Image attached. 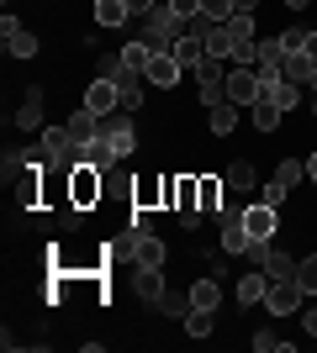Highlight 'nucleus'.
<instances>
[{
    "label": "nucleus",
    "mask_w": 317,
    "mask_h": 353,
    "mask_svg": "<svg viewBox=\"0 0 317 353\" xmlns=\"http://www.w3.org/2000/svg\"><path fill=\"white\" fill-rule=\"evenodd\" d=\"M254 353H280V338L275 332H254Z\"/></svg>",
    "instance_id": "40"
},
{
    "label": "nucleus",
    "mask_w": 317,
    "mask_h": 353,
    "mask_svg": "<svg viewBox=\"0 0 317 353\" xmlns=\"http://www.w3.org/2000/svg\"><path fill=\"white\" fill-rule=\"evenodd\" d=\"M222 32H227V43H233V48H238V43H259V37H254V16H249V11H233L222 21ZM227 59H233V53H227Z\"/></svg>",
    "instance_id": "16"
},
{
    "label": "nucleus",
    "mask_w": 317,
    "mask_h": 353,
    "mask_svg": "<svg viewBox=\"0 0 317 353\" xmlns=\"http://www.w3.org/2000/svg\"><path fill=\"white\" fill-rule=\"evenodd\" d=\"M201 11H206L211 21H227V16H233V0H201Z\"/></svg>",
    "instance_id": "37"
},
{
    "label": "nucleus",
    "mask_w": 317,
    "mask_h": 353,
    "mask_svg": "<svg viewBox=\"0 0 317 353\" xmlns=\"http://www.w3.org/2000/svg\"><path fill=\"white\" fill-rule=\"evenodd\" d=\"M286 185H280V179H270V185H265V195H259V201H265V206H280V201H286Z\"/></svg>",
    "instance_id": "38"
},
{
    "label": "nucleus",
    "mask_w": 317,
    "mask_h": 353,
    "mask_svg": "<svg viewBox=\"0 0 317 353\" xmlns=\"http://www.w3.org/2000/svg\"><path fill=\"white\" fill-rule=\"evenodd\" d=\"M16 127H21V132H37V127H43V85H27V95L16 105Z\"/></svg>",
    "instance_id": "10"
},
{
    "label": "nucleus",
    "mask_w": 317,
    "mask_h": 353,
    "mask_svg": "<svg viewBox=\"0 0 317 353\" xmlns=\"http://www.w3.org/2000/svg\"><path fill=\"white\" fill-rule=\"evenodd\" d=\"M286 6H291V11H307V0H286Z\"/></svg>",
    "instance_id": "47"
},
{
    "label": "nucleus",
    "mask_w": 317,
    "mask_h": 353,
    "mask_svg": "<svg viewBox=\"0 0 317 353\" xmlns=\"http://www.w3.org/2000/svg\"><path fill=\"white\" fill-rule=\"evenodd\" d=\"M259 269H265L270 280H296V259H291L286 248H275V243H265V259H259Z\"/></svg>",
    "instance_id": "11"
},
{
    "label": "nucleus",
    "mask_w": 317,
    "mask_h": 353,
    "mask_svg": "<svg viewBox=\"0 0 317 353\" xmlns=\"http://www.w3.org/2000/svg\"><path fill=\"white\" fill-rule=\"evenodd\" d=\"M79 163H85V169H111V163H117V148L106 143V137H90V143L79 148Z\"/></svg>",
    "instance_id": "13"
},
{
    "label": "nucleus",
    "mask_w": 317,
    "mask_h": 353,
    "mask_svg": "<svg viewBox=\"0 0 317 353\" xmlns=\"http://www.w3.org/2000/svg\"><path fill=\"white\" fill-rule=\"evenodd\" d=\"M270 101L280 105V111H296V105L307 101V90H302V85H291V79H280V85H270Z\"/></svg>",
    "instance_id": "23"
},
{
    "label": "nucleus",
    "mask_w": 317,
    "mask_h": 353,
    "mask_svg": "<svg viewBox=\"0 0 317 353\" xmlns=\"http://www.w3.org/2000/svg\"><path fill=\"white\" fill-rule=\"evenodd\" d=\"M307 59H317V27L307 32Z\"/></svg>",
    "instance_id": "44"
},
{
    "label": "nucleus",
    "mask_w": 317,
    "mask_h": 353,
    "mask_svg": "<svg viewBox=\"0 0 317 353\" xmlns=\"http://www.w3.org/2000/svg\"><path fill=\"white\" fill-rule=\"evenodd\" d=\"M243 211H249V206H217V221H222V227H233V221H243Z\"/></svg>",
    "instance_id": "41"
},
{
    "label": "nucleus",
    "mask_w": 317,
    "mask_h": 353,
    "mask_svg": "<svg viewBox=\"0 0 317 353\" xmlns=\"http://www.w3.org/2000/svg\"><path fill=\"white\" fill-rule=\"evenodd\" d=\"M180 69H185V63H180V59H175V53L164 48V53H153V59H148L143 79H148V85H180Z\"/></svg>",
    "instance_id": "9"
},
{
    "label": "nucleus",
    "mask_w": 317,
    "mask_h": 353,
    "mask_svg": "<svg viewBox=\"0 0 317 353\" xmlns=\"http://www.w3.org/2000/svg\"><path fill=\"white\" fill-rule=\"evenodd\" d=\"M265 290H270V274H265V269L243 274V280H238V306H259V301H265Z\"/></svg>",
    "instance_id": "18"
},
{
    "label": "nucleus",
    "mask_w": 317,
    "mask_h": 353,
    "mask_svg": "<svg viewBox=\"0 0 317 353\" xmlns=\"http://www.w3.org/2000/svg\"><path fill=\"white\" fill-rule=\"evenodd\" d=\"M280 48L286 53H307V27H286L280 32Z\"/></svg>",
    "instance_id": "36"
},
{
    "label": "nucleus",
    "mask_w": 317,
    "mask_h": 353,
    "mask_svg": "<svg viewBox=\"0 0 317 353\" xmlns=\"http://www.w3.org/2000/svg\"><path fill=\"white\" fill-rule=\"evenodd\" d=\"M6 53H11V59H37V37H32L27 27L6 32Z\"/></svg>",
    "instance_id": "22"
},
{
    "label": "nucleus",
    "mask_w": 317,
    "mask_h": 353,
    "mask_svg": "<svg viewBox=\"0 0 317 353\" xmlns=\"http://www.w3.org/2000/svg\"><path fill=\"white\" fill-rule=\"evenodd\" d=\"M85 111H95V117H111V111H122V95H117V85L95 74V85H85Z\"/></svg>",
    "instance_id": "7"
},
{
    "label": "nucleus",
    "mask_w": 317,
    "mask_h": 353,
    "mask_svg": "<svg viewBox=\"0 0 317 353\" xmlns=\"http://www.w3.org/2000/svg\"><path fill=\"white\" fill-rule=\"evenodd\" d=\"M312 117H317V95H312Z\"/></svg>",
    "instance_id": "49"
},
{
    "label": "nucleus",
    "mask_w": 317,
    "mask_h": 353,
    "mask_svg": "<svg viewBox=\"0 0 317 353\" xmlns=\"http://www.w3.org/2000/svg\"><path fill=\"white\" fill-rule=\"evenodd\" d=\"M243 227H249V237H254V243H270L275 227H280V216H275V206H265V201H259V206L243 211Z\"/></svg>",
    "instance_id": "8"
},
{
    "label": "nucleus",
    "mask_w": 317,
    "mask_h": 353,
    "mask_svg": "<svg viewBox=\"0 0 317 353\" xmlns=\"http://www.w3.org/2000/svg\"><path fill=\"white\" fill-rule=\"evenodd\" d=\"M296 280H302V290H307V295H317V253L296 259Z\"/></svg>",
    "instance_id": "33"
},
{
    "label": "nucleus",
    "mask_w": 317,
    "mask_h": 353,
    "mask_svg": "<svg viewBox=\"0 0 317 353\" xmlns=\"http://www.w3.org/2000/svg\"><path fill=\"white\" fill-rule=\"evenodd\" d=\"M185 32V16L169 6V0H159L148 16H137V37L153 48V53H164V48H175V37Z\"/></svg>",
    "instance_id": "2"
},
{
    "label": "nucleus",
    "mask_w": 317,
    "mask_h": 353,
    "mask_svg": "<svg viewBox=\"0 0 317 353\" xmlns=\"http://www.w3.org/2000/svg\"><path fill=\"white\" fill-rule=\"evenodd\" d=\"M227 185H233V190H254V185H259L254 163H249V159H238L233 169H227Z\"/></svg>",
    "instance_id": "29"
},
{
    "label": "nucleus",
    "mask_w": 317,
    "mask_h": 353,
    "mask_svg": "<svg viewBox=\"0 0 317 353\" xmlns=\"http://www.w3.org/2000/svg\"><path fill=\"white\" fill-rule=\"evenodd\" d=\"M101 137H106L111 148H117V159L137 153V127H133V111H111V117H101Z\"/></svg>",
    "instance_id": "3"
},
{
    "label": "nucleus",
    "mask_w": 317,
    "mask_h": 353,
    "mask_svg": "<svg viewBox=\"0 0 317 353\" xmlns=\"http://www.w3.org/2000/svg\"><path fill=\"white\" fill-rule=\"evenodd\" d=\"M312 69H317V59H307V53H286V69H280V74H286V79H291V85H312Z\"/></svg>",
    "instance_id": "20"
},
{
    "label": "nucleus",
    "mask_w": 317,
    "mask_h": 353,
    "mask_svg": "<svg viewBox=\"0 0 317 353\" xmlns=\"http://www.w3.org/2000/svg\"><path fill=\"white\" fill-rule=\"evenodd\" d=\"M307 179H312V185H317V153H312V159H307Z\"/></svg>",
    "instance_id": "46"
},
{
    "label": "nucleus",
    "mask_w": 317,
    "mask_h": 353,
    "mask_svg": "<svg viewBox=\"0 0 317 353\" xmlns=\"http://www.w3.org/2000/svg\"><path fill=\"white\" fill-rule=\"evenodd\" d=\"M169 6H175V11H180L185 21H191V16H201V0H169Z\"/></svg>",
    "instance_id": "42"
},
{
    "label": "nucleus",
    "mask_w": 317,
    "mask_h": 353,
    "mask_svg": "<svg viewBox=\"0 0 317 353\" xmlns=\"http://www.w3.org/2000/svg\"><path fill=\"white\" fill-rule=\"evenodd\" d=\"M69 195H75V206H90L95 195H101V169H85V163H79L75 169V190Z\"/></svg>",
    "instance_id": "14"
},
{
    "label": "nucleus",
    "mask_w": 317,
    "mask_h": 353,
    "mask_svg": "<svg viewBox=\"0 0 317 353\" xmlns=\"http://www.w3.org/2000/svg\"><path fill=\"white\" fill-rule=\"evenodd\" d=\"M122 248L133 253V264H137V269H159V264H164V243H159L153 232H143V237L127 232V243H122Z\"/></svg>",
    "instance_id": "6"
},
{
    "label": "nucleus",
    "mask_w": 317,
    "mask_h": 353,
    "mask_svg": "<svg viewBox=\"0 0 317 353\" xmlns=\"http://www.w3.org/2000/svg\"><path fill=\"white\" fill-rule=\"evenodd\" d=\"M95 21H101V27H127V21H133V6H127V0H95Z\"/></svg>",
    "instance_id": "19"
},
{
    "label": "nucleus",
    "mask_w": 317,
    "mask_h": 353,
    "mask_svg": "<svg viewBox=\"0 0 317 353\" xmlns=\"http://www.w3.org/2000/svg\"><path fill=\"white\" fill-rule=\"evenodd\" d=\"M217 301H222V280H217V274H201V280L191 285V306L217 311Z\"/></svg>",
    "instance_id": "15"
},
{
    "label": "nucleus",
    "mask_w": 317,
    "mask_h": 353,
    "mask_svg": "<svg viewBox=\"0 0 317 353\" xmlns=\"http://www.w3.org/2000/svg\"><path fill=\"white\" fill-rule=\"evenodd\" d=\"M153 311H164V316H180V322H185V311H191V290H164V295H159V301H153Z\"/></svg>",
    "instance_id": "26"
},
{
    "label": "nucleus",
    "mask_w": 317,
    "mask_h": 353,
    "mask_svg": "<svg viewBox=\"0 0 317 353\" xmlns=\"http://www.w3.org/2000/svg\"><path fill=\"white\" fill-rule=\"evenodd\" d=\"M133 285H137V295H143V301H159V295H164V274H159V269H137Z\"/></svg>",
    "instance_id": "25"
},
{
    "label": "nucleus",
    "mask_w": 317,
    "mask_h": 353,
    "mask_svg": "<svg viewBox=\"0 0 317 353\" xmlns=\"http://www.w3.org/2000/svg\"><path fill=\"white\" fill-rule=\"evenodd\" d=\"M275 179H280L286 190H296V185L307 179V163L302 159H280V163H275Z\"/></svg>",
    "instance_id": "28"
},
{
    "label": "nucleus",
    "mask_w": 317,
    "mask_h": 353,
    "mask_svg": "<svg viewBox=\"0 0 317 353\" xmlns=\"http://www.w3.org/2000/svg\"><path fill=\"white\" fill-rule=\"evenodd\" d=\"M148 59H153V48L137 37V43H127L122 48V63H133V69H148Z\"/></svg>",
    "instance_id": "34"
},
{
    "label": "nucleus",
    "mask_w": 317,
    "mask_h": 353,
    "mask_svg": "<svg viewBox=\"0 0 317 353\" xmlns=\"http://www.w3.org/2000/svg\"><path fill=\"white\" fill-rule=\"evenodd\" d=\"M127 6H133V16H148L153 6H159V0H127Z\"/></svg>",
    "instance_id": "43"
},
{
    "label": "nucleus",
    "mask_w": 317,
    "mask_h": 353,
    "mask_svg": "<svg viewBox=\"0 0 317 353\" xmlns=\"http://www.w3.org/2000/svg\"><path fill=\"white\" fill-rule=\"evenodd\" d=\"M185 332H191V338H211V311L191 306V311H185Z\"/></svg>",
    "instance_id": "32"
},
{
    "label": "nucleus",
    "mask_w": 317,
    "mask_h": 353,
    "mask_svg": "<svg viewBox=\"0 0 317 353\" xmlns=\"http://www.w3.org/2000/svg\"><path fill=\"white\" fill-rule=\"evenodd\" d=\"M312 95H317V69H312Z\"/></svg>",
    "instance_id": "48"
},
{
    "label": "nucleus",
    "mask_w": 317,
    "mask_h": 353,
    "mask_svg": "<svg viewBox=\"0 0 317 353\" xmlns=\"http://www.w3.org/2000/svg\"><path fill=\"white\" fill-rule=\"evenodd\" d=\"M175 216H180V227H201L206 211H201V206H175Z\"/></svg>",
    "instance_id": "39"
},
{
    "label": "nucleus",
    "mask_w": 317,
    "mask_h": 353,
    "mask_svg": "<svg viewBox=\"0 0 317 353\" xmlns=\"http://www.w3.org/2000/svg\"><path fill=\"white\" fill-rule=\"evenodd\" d=\"M59 227H64V232H79V227H85V206H75V201L59 206Z\"/></svg>",
    "instance_id": "35"
},
{
    "label": "nucleus",
    "mask_w": 317,
    "mask_h": 353,
    "mask_svg": "<svg viewBox=\"0 0 317 353\" xmlns=\"http://www.w3.org/2000/svg\"><path fill=\"white\" fill-rule=\"evenodd\" d=\"M249 111H254V127H259V132H275V127H280V117H286V111H280V105H275L270 95H259V101L249 105Z\"/></svg>",
    "instance_id": "21"
},
{
    "label": "nucleus",
    "mask_w": 317,
    "mask_h": 353,
    "mask_svg": "<svg viewBox=\"0 0 317 353\" xmlns=\"http://www.w3.org/2000/svg\"><path fill=\"white\" fill-rule=\"evenodd\" d=\"M307 332L317 338V306H307Z\"/></svg>",
    "instance_id": "45"
},
{
    "label": "nucleus",
    "mask_w": 317,
    "mask_h": 353,
    "mask_svg": "<svg viewBox=\"0 0 317 353\" xmlns=\"http://www.w3.org/2000/svg\"><path fill=\"white\" fill-rule=\"evenodd\" d=\"M233 127H238V105H233V101H217V105H211V132L227 137Z\"/></svg>",
    "instance_id": "24"
},
{
    "label": "nucleus",
    "mask_w": 317,
    "mask_h": 353,
    "mask_svg": "<svg viewBox=\"0 0 317 353\" xmlns=\"http://www.w3.org/2000/svg\"><path fill=\"white\" fill-rule=\"evenodd\" d=\"M249 243H254V237H249V227H243V221L222 227V259H227V253H249Z\"/></svg>",
    "instance_id": "27"
},
{
    "label": "nucleus",
    "mask_w": 317,
    "mask_h": 353,
    "mask_svg": "<svg viewBox=\"0 0 317 353\" xmlns=\"http://www.w3.org/2000/svg\"><path fill=\"white\" fill-rule=\"evenodd\" d=\"M95 74L101 79H111L122 95V111H143V69H133V63H122V53H106V59H95Z\"/></svg>",
    "instance_id": "1"
},
{
    "label": "nucleus",
    "mask_w": 317,
    "mask_h": 353,
    "mask_svg": "<svg viewBox=\"0 0 317 353\" xmlns=\"http://www.w3.org/2000/svg\"><path fill=\"white\" fill-rule=\"evenodd\" d=\"M64 127H69V137H75L79 148L90 143V137H101V117H95V111H85V105H79V111H75L69 121H64Z\"/></svg>",
    "instance_id": "12"
},
{
    "label": "nucleus",
    "mask_w": 317,
    "mask_h": 353,
    "mask_svg": "<svg viewBox=\"0 0 317 353\" xmlns=\"http://www.w3.org/2000/svg\"><path fill=\"white\" fill-rule=\"evenodd\" d=\"M196 79H201V85H227V74H222V59H217V53H206V59L196 63Z\"/></svg>",
    "instance_id": "31"
},
{
    "label": "nucleus",
    "mask_w": 317,
    "mask_h": 353,
    "mask_svg": "<svg viewBox=\"0 0 317 353\" xmlns=\"http://www.w3.org/2000/svg\"><path fill=\"white\" fill-rule=\"evenodd\" d=\"M169 53H175V59H180L185 69H196V63L206 59V37H191V32H180V37H175V48H169Z\"/></svg>",
    "instance_id": "17"
},
{
    "label": "nucleus",
    "mask_w": 317,
    "mask_h": 353,
    "mask_svg": "<svg viewBox=\"0 0 317 353\" xmlns=\"http://www.w3.org/2000/svg\"><path fill=\"white\" fill-rule=\"evenodd\" d=\"M196 195H201V211H217L222 206V179H196Z\"/></svg>",
    "instance_id": "30"
},
{
    "label": "nucleus",
    "mask_w": 317,
    "mask_h": 353,
    "mask_svg": "<svg viewBox=\"0 0 317 353\" xmlns=\"http://www.w3.org/2000/svg\"><path fill=\"white\" fill-rule=\"evenodd\" d=\"M302 280H270V290H265V311L270 316H291V311H302Z\"/></svg>",
    "instance_id": "4"
},
{
    "label": "nucleus",
    "mask_w": 317,
    "mask_h": 353,
    "mask_svg": "<svg viewBox=\"0 0 317 353\" xmlns=\"http://www.w3.org/2000/svg\"><path fill=\"white\" fill-rule=\"evenodd\" d=\"M259 95H265L259 69H227V101H233V105H254Z\"/></svg>",
    "instance_id": "5"
}]
</instances>
